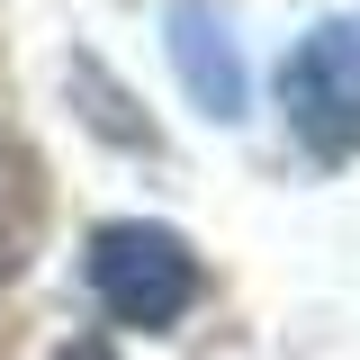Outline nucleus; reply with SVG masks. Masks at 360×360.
I'll return each instance as SVG.
<instances>
[{
  "instance_id": "20e7f679",
  "label": "nucleus",
  "mask_w": 360,
  "mask_h": 360,
  "mask_svg": "<svg viewBox=\"0 0 360 360\" xmlns=\"http://www.w3.org/2000/svg\"><path fill=\"white\" fill-rule=\"evenodd\" d=\"M37 225H45V180H37V162H27V144L0 135V279L27 270Z\"/></svg>"
},
{
  "instance_id": "f257e3e1",
  "label": "nucleus",
  "mask_w": 360,
  "mask_h": 360,
  "mask_svg": "<svg viewBox=\"0 0 360 360\" xmlns=\"http://www.w3.org/2000/svg\"><path fill=\"white\" fill-rule=\"evenodd\" d=\"M198 252L180 243L172 225H99L90 234V297L108 324L127 333H162L198 307Z\"/></svg>"
},
{
  "instance_id": "7ed1b4c3",
  "label": "nucleus",
  "mask_w": 360,
  "mask_h": 360,
  "mask_svg": "<svg viewBox=\"0 0 360 360\" xmlns=\"http://www.w3.org/2000/svg\"><path fill=\"white\" fill-rule=\"evenodd\" d=\"M162 45H172L180 90H189L207 117H243V54H234V27H225L217 9H198V0L162 9Z\"/></svg>"
},
{
  "instance_id": "f03ea898",
  "label": "nucleus",
  "mask_w": 360,
  "mask_h": 360,
  "mask_svg": "<svg viewBox=\"0 0 360 360\" xmlns=\"http://www.w3.org/2000/svg\"><path fill=\"white\" fill-rule=\"evenodd\" d=\"M279 117L315 162H352L360 153V9L352 18H315L279 63Z\"/></svg>"
}]
</instances>
